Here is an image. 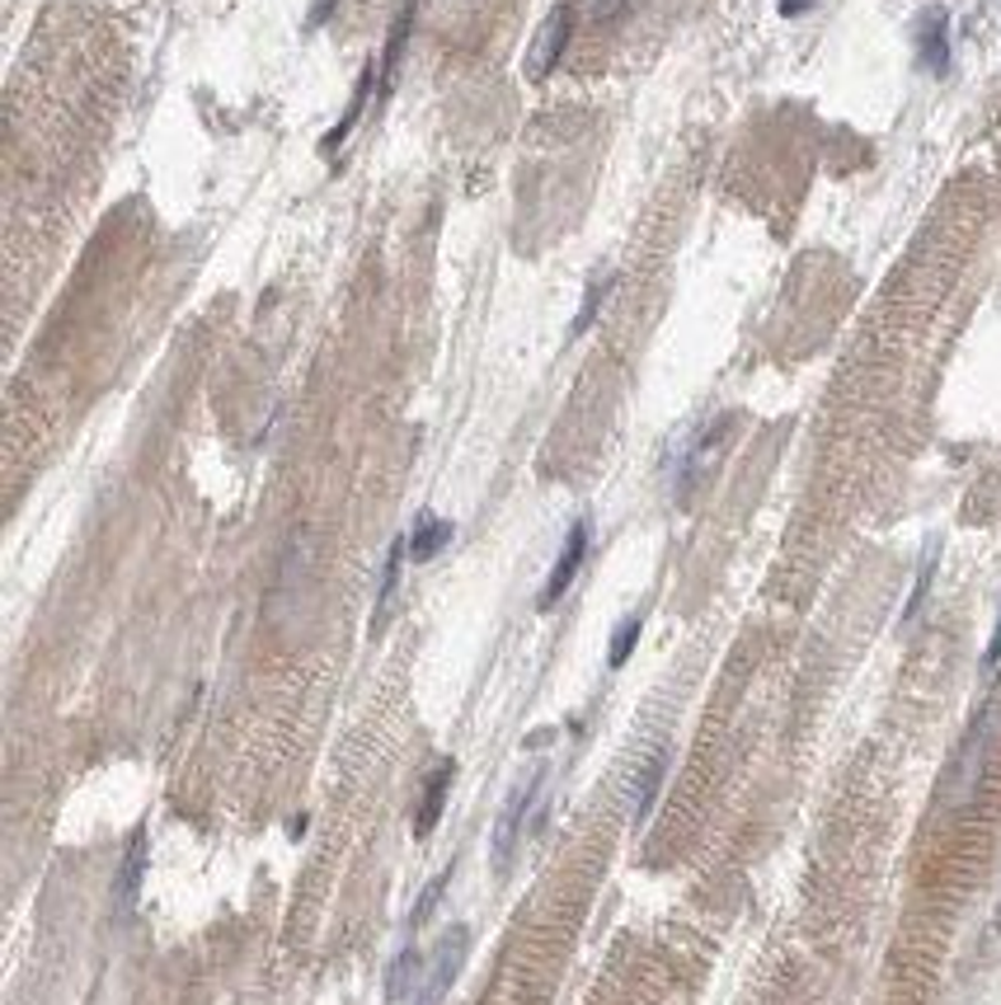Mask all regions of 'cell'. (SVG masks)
<instances>
[{"mask_svg": "<svg viewBox=\"0 0 1001 1005\" xmlns=\"http://www.w3.org/2000/svg\"><path fill=\"white\" fill-rule=\"evenodd\" d=\"M137 884H141V832L133 836V855H127V865H123V902L127 907L137 898Z\"/></svg>", "mask_w": 1001, "mask_h": 1005, "instance_id": "obj_15", "label": "cell"}, {"mask_svg": "<svg viewBox=\"0 0 1001 1005\" xmlns=\"http://www.w3.org/2000/svg\"><path fill=\"white\" fill-rule=\"evenodd\" d=\"M452 536H456V527L447 522V517L423 512L419 522H414V531L404 536V546H410V560L414 564H429V560H438V554H442V546H452Z\"/></svg>", "mask_w": 1001, "mask_h": 1005, "instance_id": "obj_7", "label": "cell"}, {"mask_svg": "<svg viewBox=\"0 0 1001 1005\" xmlns=\"http://www.w3.org/2000/svg\"><path fill=\"white\" fill-rule=\"evenodd\" d=\"M372 85H377V62H367V66H362V76H358V85H354V99H348V108H344V118L334 123L329 133H325V141H320V151H325V156H334L348 137H354V127H358V118H362V108H367V95H372Z\"/></svg>", "mask_w": 1001, "mask_h": 1005, "instance_id": "obj_6", "label": "cell"}, {"mask_svg": "<svg viewBox=\"0 0 1001 1005\" xmlns=\"http://www.w3.org/2000/svg\"><path fill=\"white\" fill-rule=\"evenodd\" d=\"M813 6V0H781V14H786V20H794V14H804Z\"/></svg>", "mask_w": 1001, "mask_h": 1005, "instance_id": "obj_19", "label": "cell"}, {"mask_svg": "<svg viewBox=\"0 0 1001 1005\" xmlns=\"http://www.w3.org/2000/svg\"><path fill=\"white\" fill-rule=\"evenodd\" d=\"M588 536H592V531H588V522H573V527H569L560 554H555L550 579H546V588H541V611H550V606L569 592V583L579 579V569H583V560H588Z\"/></svg>", "mask_w": 1001, "mask_h": 1005, "instance_id": "obj_4", "label": "cell"}, {"mask_svg": "<svg viewBox=\"0 0 1001 1005\" xmlns=\"http://www.w3.org/2000/svg\"><path fill=\"white\" fill-rule=\"evenodd\" d=\"M404 554H410V546L396 541L391 554H386V569H381V588H377V621L386 616V606H391L396 597V583H400V564H404Z\"/></svg>", "mask_w": 1001, "mask_h": 1005, "instance_id": "obj_13", "label": "cell"}, {"mask_svg": "<svg viewBox=\"0 0 1001 1005\" xmlns=\"http://www.w3.org/2000/svg\"><path fill=\"white\" fill-rule=\"evenodd\" d=\"M569 39H573V6H569V0H560V6L546 14V24L536 29L531 47H527V62H523L527 66V81H546L550 71L560 66Z\"/></svg>", "mask_w": 1001, "mask_h": 1005, "instance_id": "obj_3", "label": "cell"}, {"mask_svg": "<svg viewBox=\"0 0 1001 1005\" xmlns=\"http://www.w3.org/2000/svg\"><path fill=\"white\" fill-rule=\"evenodd\" d=\"M546 790V771H536L531 780H523V785H513L508 798H504V808H498V823H494V869L498 874H508L513 869V855L517 846H523V832H527V813L536 808V798H541Z\"/></svg>", "mask_w": 1001, "mask_h": 1005, "instance_id": "obj_1", "label": "cell"}, {"mask_svg": "<svg viewBox=\"0 0 1001 1005\" xmlns=\"http://www.w3.org/2000/svg\"><path fill=\"white\" fill-rule=\"evenodd\" d=\"M334 6H339V0H320V6H315V14H310V24H325Z\"/></svg>", "mask_w": 1001, "mask_h": 1005, "instance_id": "obj_20", "label": "cell"}, {"mask_svg": "<svg viewBox=\"0 0 1001 1005\" xmlns=\"http://www.w3.org/2000/svg\"><path fill=\"white\" fill-rule=\"evenodd\" d=\"M447 879H452V874H442V879H433V884H429V892H423V902L414 907V925H419V921H423V917H429V911H433V902L442 898V884H447Z\"/></svg>", "mask_w": 1001, "mask_h": 1005, "instance_id": "obj_16", "label": "cell"}, {"mask_svg": "<svg viewBox=\"0 0 1001 1005\" xmlns=\"http://www.w3.org/2000/svg\"><path fill=\"white\" fill-rule=\"evenodd\" d=\"M997 663H1001V621H997V635H992V644H988V654H982V667H988V673H992Z\"/></svg>", "mask_w": 1001, "mask_h": 1005, "instance_id": "obj_18", "label": "cell"}, {"mask_svg": "<svg viewBox=\"0 0 1001 1005\" xmlns=\"http://www.w3.org/2000/svg\"><path fill=\"white\" fill-rule=\"evenodd\" d=\"M414 14H419V0H404L396 24H391V39H386V57H381V81L391 85L396 71H400V57H404V43H410V29H414Z\"/></svg>", "mask_w": 1001, "mask_h": 1005, "instance_id": "obj_10", "label": "cell"}, {"mask_svg": "<svg viewBox=\"0 0 1001 1005\" xmlns=\"http://www.w3.org/2000/svg\"><path fill=\"white\" fill-rule=\"evenodd\" d=\"M625 6L630 0H592V20H617V14H625Z\"/></svg>", "mask_w": 1001, "mask_h": 1005, "instance_id": "obj_17", "label": "cell"}, {"mask_svg": "<svg viewBox=\"0 0 1001 1005\" xmlns=\"http://www.w3.org/2000/svg\"><path fill=\"white\" fill-rule=\"evenodd\" d=\"M452 780H456V761H442V766L433 771L429 794H423V808H419V817H414V836H429V832L438 827V817H442V804H447Z\"/></svg>", "mask_w": 1001, "mask_h": 1005, "instance_id": "obj_9", "label": "cell"}, {"mask_svg": "<svg viewBox=\"0 0 1001 1005\" xmlns=\"http://www.w3.org/2000/svg\"><path fill=\"white\" fill-rule=\"evenodd\" d=\"M917 62L926 76H945L950 71V10L931 6L917 20Z\"/></svg>", "mask_w": 1001, "mask_h": 1005, "instance_id": "obj_5", "label": "cell"}, {"mask_svg": "<svg viewBox=\"0 0 1001 1005\" xmlns=\"http://www.w3.org/2000/svg\"><path fill=\"white\" fill-rule=\"evenodd\" d=\"M663 771H667V752H663V748L635 771V794H630V813H635V823H644L649 808H654L658 785H663Z\"/></svg>", "mask_w": 1001, "mask_h": 1005, "instance_id": "obj_8", "label": "cell"}, {"mask_svg": "<svg viewBox=\"0 0 1001 1005\" xmlns=\"http://www.w3.org/2000/svg\"><path fill=\"white\" fill-rule=\"evenodd\" d=\"M640 630H644V616H640V611L617 625V635H611V648H607V663H611V667H625V663H630V654H635V644H640Z\"/></svg>", "mask_w": 1001, "mask_h": 1005, "instance_id": "obj_12", "label": "cell"}, {"mask_svg": "<svg viewBox=\"0 0 1001 1005\" xmlns=\"http://www.w3.org/2000/svg\"><path fill=\"white\" fill-rule=\"evenodd\" d=\"M607 292H611V277H598V283L588 287V296H583V310H579V320H573V334H583L588 325H592V315L602 310V302H607Z\"/></svg>", "mask_w": 1001, "mask_h": 1005, "instance_id": "obj_14", "label": "cell"}, {"mask_svg": "<svg viewBox=\"0 0 1001 1005\" xmlns=\"http://www.w3.org/2000/svg\"><path fill=\"white\" fill-rule=\"evenodd\" d=\"M414 977H419V949H400L391 973H386V996L391 1001H404L414 992Z\"/></svg>", "mask_w": 1001, "mask_h": 1005, "instance_id": "obj_11", "label": "cell"}, {"mask_svg": "<svg viewBox=\"0 0 1001 1005\" xmlns=\"http://www.w3.org/2000/svg\"><path fill=\"white\" fill-rule=\"evenodd\" d=\"M466 954H471V930H466V925H452L447 935L433 944L429 973H423V982H419L414 1005H442V996L452 992V982H456V973H461V963H466Z\"/></svg>", "mask_w": 1001, "mask_h": 1005, "instance_id": "obj_2", "label": "cell"}]
</instances>
